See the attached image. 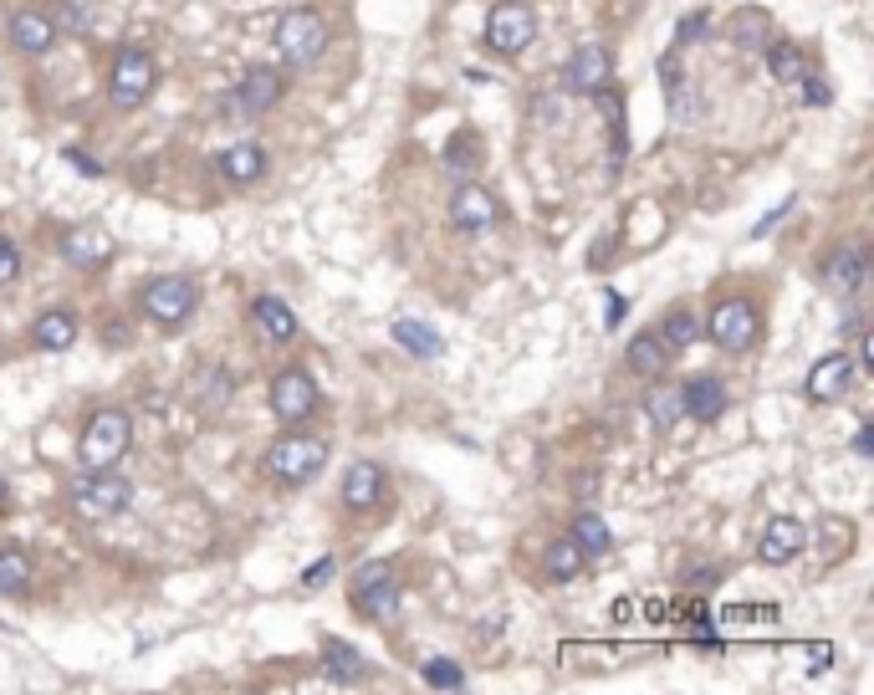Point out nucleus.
<instances>
[{"mask_svg": "<svg viewBox=\"0 0 874 695\" xmlns=\"http://www.w3.org/2000/svg\"><path fill=\"white\" fill-rule=\"evenodd\" d=\"M133 450V415L123 404H103L82 419L78 429V460L82 470H119L123 455Z\"/></svg>", "mask_w": 874, "mask_h": 695, "instance_id": "1", "label": "nucleus"}, {"mask_svg": "<svg viewBox=\"0 0 874 695\" xmlns=\"http://www.w3.org/2000/svg\"><path fill=\"white\" fill-rule=\"evenodd\" d=\"M271 46H277V56L287 68H297V72L318 68L332 46L328 15H322L318 6H291V11H281L277 31H271Z\"/></svg>", "mask_w": 874, "mask_h": 695, "instance_id": "2", "label": "nucleus"}, {"mask_svg": "<svg viewBox=\"0 0 874 695\" xmlns=\"http://www.w3.org/2000/svg\"><path fill=\"white\" fill-rule=\"evenodd\" d=\"M701 338H711L727 359H742V353L757 348V338H762V308H757L747 292H721L701 322Z\"/></svg>", "mask_w": 874, "mask_h": 695, "instance_id": "3", "label": "nucleus"}, {"mask_svg": "<svg viewBox=\"0 0 874 695\" xmlns=\"http://www.w3.org/2000/svg\"><path fill=\"white\" fill-rule=\"evenodd\" d=\"M160 87V62L148 46L138 41H123L119 52H113V68H107V103L119 107V113H133V107H144Z\"/></svg>", "mask_w": 874, "mask_h": 695, "instance_id": "4", "label": "nucleus"}, {"mask_svg": "<svg viewBox=\"0 0 874 695\" xmlns=\"http://www.w3.org/2000/svg\"><path fill=\"white\" fill-rule=\"evenodd\" d=\"M261 466H266V476H271L277 486H307V481H318L322 466H328V440L291 429V435H281V440L266 445Z\"/></svg>", "mask_w": 874, "mask_h": 695, "instance_id": "5", "label": "nucleus"}, {"mask_svg": "<svg viewBox=\"0 0 874 695\" xmlns=\"http://www.w3.org/2000/svg\"><path fill=\"white\" fill-rule=\"evenodd\" d=\"M66 507L82 521H113L133 507V481L119 470H82L78 481L66 486Z\"/></svg>", "mask_w": 874, "mask_h": 695, "instance_id": "6", "label": "nucleus"}, {"mask_svg": "<svg viewBox=\"0 0 874 695\" xmlns=\"http://www.w3.org/2000/svg\"><path fill=\"white\" fill-rule=\"evenodd\" d=\"M133 308L144 312L148 322H160V328H185L199 308V281L179 277V271H169V277H148L144 287H138V297H133Z\"/></svg>", "mask_w": 874, "mask_h": 695, "instance_id": "7", "label": "nucleus"}, {"mask_svg": "<svg viewBox=\"0 0 874 695\" xmlns=\"http://www.w3.org/2000/svg\"><path fill=\"white\" fill-rule=\"evenodd\" d=\"M348 603H353L358 619L369 624H394L399 609H404V589H399V573L389 562H363L348 583Z\"/></svg>", "mask_w": 874, "mask_h": 695, "instance_id": "8", "label": "nucleus"}, {"mask_svg": "<svg viewBox=\"0 0 874 695\" xmlns=\"http://www.w3.org/2000/svg\"><path fill=\"white\" fill-rule=\"evenodd\" d=\"M271 415L281 419V425H302V419L318 415L322 404V388L318 378H312V369L307 363H287V369H277V378H271Z\"/></svg>", "mask_w": 874, "mask_h": 695, "instance_id": "9", "label": "nucleus"}, {"mask_svg": "<svg viewBox=\"0 0 874 695\" xmlns=\"http://www.w3.org/2000/svg\"><path fill=\"white\" fill-rule=\"evenodd\" d=\"M486 46L496 56H522L537 41V11H532L527 0H496L486 11Z\"/></svg>", "mask_w": 874, "mask_h": 695, "instance_id": "10", "label": "nucleus"}, {"mask_svg": "<svg viewBox=\"0 0 874 695\" xmlns=\"http://www.w3.org/2000/svg\"><path fill=\"white\" fill-rule=\"evenodd\" d=\"M56 256H62L72 271H103L113 261V241H107V230L93 226V220H82V226H66L56 236Z\"/></svg>", "mask_w": 874, "mask_h": 695, "instance_id": "11", "label": "nucleus"}, {"mask_svg": "<svg viewBox=\"0 0 874 695\" xmlns=\"http://www.w3.org/2000/svg\"><path fill=\"white\" fill-rule=\"evenodd\" d=\"M614 77V56L604 41H583V46H573V56L563 62V93L568 97H588L598 87V82Z\"/></svg>", "mask_w": 874, "mask_h": 695, "instance_id": "12", "label": "nucleus"}, {"mask_svg": "<svg viewBox=\"0 0 874 695\" xmlns=\"http://www.w3.org/2000/svg\"><path fill=\"white\" fill-rule=\"evenodd\" d=\"M343 507L348 511H379L389 507V470L369 455H358L353 466L343 470Z\"/></svg>", "mask_w": 874, "mask_h": 695, "instance_id": "13", "label": "nucleus"}, {"mask_svg": "<svg viewBox=\"0 0 874 695\" xmlns=\"http://www.w3.org/2000/svg\"><path fill=\"white\" fill-rule=\"evenodd\" d=\"M496 220H502V200H496L486 185L465 179V185L451 195V226L455 230H465V236H481V230H491Z\"/></svg>", "mask_w": 874, "mask_h": 695, "instance_id": "14", "label": "nucleus"}, {"mask_svg": "<svg viewBox=\"0 0 874 695\" xmlns=\"http://www.w3.org/2000/svg\"><path fill=\"white\" fill-rule=\"evenodd\" d=\"M819 281H823V292L854 297L864 281H870V251H864L860 241L834 246V251H829V261L819 267Z\"/></svg>", "mask_w": 874, "mask_h": 695, "instance_id": "15", "label": "nucleus"}, {"mask_svg": "<svg viewBox=\"0 0 874 695\" xmlns=\"http://www.w3.org/2000/svg\"><path fill=\"white\" fill-rule=\"evenodd\" d=\"M6 37H11V46L21 56H47L62 31H56L52 11H41V6H21V11H11V21H6Z\"/></svg>", "mask_w": 874, "mask_h": 695, "instance_id": "16", "label": "nucleus"}, {"mask_svg": "<svg viewBox=\"0 0 874 695\" xmlns=\"http://www.w3.org/2000/svg\"><path fill=\"white\" fill-rule=\"evenodd\" d=\"M854 384H860V369H854V359H849V353H829V359H819L809 369V378H803V394H809L813 404H839Z\"/></svg>", "mask_w": 874, "mask_h": 695, "instance_id": "17", "label": "nucleus"}, {"mask_svg": "<svg viewBox=\"0 0 874 695\" xmlns=\"http://www.w3.org/2000/svg\"><path fill=\"white\" fill-rule=\"evenodd\" d=\"M803 548H809V527L798 517H772L768 527H762V537H757V562H768V568H782V562L803 558Z\"/></svg>", "mask_w": 874, "mask_h": 695, "instance_id": "18", "label": "nucleus"}, {"mask_svg": "<svg viewBox=\"0 0 874 695\" xmlns=\"http://www.w3.org/2000/svg\"><path fill=\"white\" fill-rule=\"evenodd\" d=\"M281 97H287V72L281 68H251L236 87V103L246 118H266L271 107H281Z\"/></svg>", "mask_w": 874, "mask_h": 695, "instance_id": "19", "label": "nucleus"}, {"mask_svg": "<svg viewBox=\"0 0 874 695\" xmlns=\"http://www.w3.org/2000/svg\"><path fill=\"white\" fill-rule=\"evenodd\" d=\"M727 384L716 374H690L686 384H680V409H686V419H696V425H716V419L727 415Z\"/></svg>", "mask_w": 874, "mask_h": 695, "instance_id": "20", "label": "nucleus"}, {"mask_svg": "<svg viewBox=\"0 0 874 695\" xmlns=\"http://www.w3.org/2000/svg\"><path fill=\"white\" fill-rule=\"evenodd\" d=\"M251 328L266 338V343H277V348H287V343H297V333H302V322H297V312L281 302L277 292H261V297H251Z\"/></svg>", "mask_w": 874, "mask_h": 695, "instance_id": "21", "label": "nucleus"}, {"mask_svg": "<svg viewBox=\"0 0 874 695\" xmlns=\"http://www.w3.org/2000/svg\"><path fill=\"white\" fill-rule=\"evenodd\" d=\"M266 169H271V154H266L261 144H230L226 154H215V174H220L226 185H236V189L261 185Z\"/></svg>", "mask_w": 874, "mask_h": 695, "instance_id": "22", "label": "nucleus"}, {"mask_svg": "<svg viewBox=\"0 0 874 695\" xmlns=\"http://www.w3.org/2000/svg\"><path fill=\"white\" fill-rule=\"evenodd\" d=\"M670 359H676V353H670V348H665V338H660V328H649V333H635L629 338V348H624V369H629V374L635 378H665L670 374Z\"/></svg>", "mask_w": 874, "mask_h": 695, "instance_id": "23", "label": "nucleus"}, {"mask_svg": "<svg viewBox=\"0 0 874 695\" xmlns=\"http://www.w3.org/2000/svg\"><path fill=\"white\" fill-rule=\"evenodd\" d=\"M82 333V322L72 308H52V312H41L37 322H31V348L37 353H66V348L78 343Z\"/></svg>", "mask_w": 874, "mask_h": 695, "instance_id": "24", "label": "nucleus"}, {"mask_svg": "<svg viewBox=\"0 0 874 695\" xmlns=\"http://www.w3.org/2000/svg\"><path fill=\"white\" fill-rule=\"evenodd\" d=\"M322 675L332 685H363L373 675V665L358 655V644L348 640H322Z\"/></svg>", "mask_w": 874, "mask_h": 695, "instance_id": "25", "label": "nucleus"}, {"mask_svg": "<svg viewBox=\"0 0 874 695\" xmlns=\"http://www.w3.org/2000/svg\"><path fill=\"white\" fill-rule=\"evenodd\" d=\"M727 41L737 52H762L772 41V15L762 11V6H737L727 21Z\"/></svg>", "mask_w": 874, "mask_h": 695, "instance_id": "26", "label": "nucleus"}, {"mask_svg": "<svg viewBox=\"0 0 874 695\" xmlns=\"http://www.w3.org/2000/svg\"><path fill=\"white\" fill-rule=\"evenodd\" d=\"M31 578H37V562L21 542H0V599H27Z\"/></svg>", "mask_w": 874, "mask_h": 695, "instance_id": "27", "label": "nucleus"}, {"mask_svg": "<svg viewBox=\"0 0 874 695\" xmlns=\"http://www.w3.org/2000/svg\"><path fill=\"white\" fill-rule=\"evenodd\" d=\"M588 103L604 113V123H609V138H614V164L624 159V148H629V118H624V87H614L609 82H598L594 93H588Z\"/></svg>", "mask_w": 874, "mask_h": 695, "instance_id": "28", "label": "nucleus"}, {"mask_svg": "<svg viewBox=\"0 0 874 695\" xmlns=\"http://www.w3.org/2000/svg\"><path fill=\"white\" fill-rule=\"evenodd\" d=\"M583 568H588V558H583V548L573 542V537H553L543 552V578L547 583H573V578H583Z\"/></svg>", "mask_w": 874, "mask_h": 695, "instance_id": "29", "label": "nucleus"}, {"mask_svg": "<svg viewBox=\"0 0 874 695\" xmlns=\"http://www.w3.org/2000/svg\"><path fill=\"white\" fill-rule=\"evenodd\" d=\"M230 394H236V378H230V369H215V363H205L195 374V404L199 415H220L230 404Z\"/></svg>", "mask_w": 874, "mask_h": 695, "instance_id": "30", "label": "nucleus"}, {"mask_svg": "<svg viewBox=\"0 0 874 695\" xmlns=\"http://www.w3.org/2000/svg\"><path fill=\"white\" fill-rule=\"evenodd\" d=\"M762 52H768V72L782 82V87H798V77H803V72H813L809 52H803L798 41H778V37H772Z\"/></svg>", "mask_w": 874, "mask_h": 695, "instance_id": "31", "label": "nucleus"}, {"mask_svg": "<svg viewBox=\"0 0 874 695\" xmlns=\"http://www.w3.org/2000/svg\"><path fill=\"white\" fill-rule=\"evenodd\" d=\"M660 338H665V348L680 359L686 348L701 343V318H696L686 302H676V308H665V318H660Z\"/></svg>", "mask_w": 874, "mask_h": 695, "instance_id": "32", "label": "nucleus"}, {"mask_svg": "<svg viewBox=\"0 0 874 695\" xmlns=\"http://www.w3.org/2000/svg\"><path fill=\"white\" fill-rule=\"evenodd\" d=\"M568 537L583 548V558H588V562L604 558V552H614V532H609V521L598 517V511H578L573 527H568Z\"/></svg>", "mask_w": 874, "mask_h": 695, "instance_id": "33", "label": "nucleus"}, {"mask_svg": "<svg viewBox=\"0 0 874 695\" xmlns=\"http://www.w3.org/2000/svg\"><path fill=\"white\" fill-rule=\"evenodd\" d=\"M394 343L404 348V353H414V359H440V353H445L440 333L430 328V322H420V318H399L394 322Z\"/></svg>", "mask_w": 874, "mask_h": 695, "instance_id": "34", "label": "nucleus"}, {"mask_svg": "<svg viewBox=\"0 0 874 695\" xmlns=\"http://www.w3.org/2000/svg\"><path fill=\"white\" fill-rule=\"evenodd\" d=\"M645 409H649V425H655V429H670V425H680V419H686V409H680V388L660 384V378H649Z\"/></svg>", "mask_w": 874, "mask_h": 695, "instance_id": "35", "label": "nucleus"}, {"mask_svg": "<svg viewBox=\"0 0 874 695\" xmlns=\"http://www.w3.org/2000/svg\"><path fill=\"white\" fill-rule=\"evenodd\" d=\"M420 681L430 685V691H461L465 685V665L451 655H435V660H424L420 665Z\"/></svg>", "mask_w": 874, "mask_h": 695, "instance_id": "36", "label": "nucleus"}, {"mask_svg": "<svg viewBox=\"0 0 874 695\" xmlns=\"http://www.w3.org/2000/svg\"><path fill=\"white\" fill-rule=\"evenodd\" d=\"M701 37H711V11H690V15H680V27H676V52H686V46H696Z\"/></svg>", "mask_w": 874, "mask_h": 695, "instance_id": "37", "label": "nucleus"}, {"mask_svg": "<svg viewBox=\"0 0 874 695\" xmlns=\"http://www.w3.org/2000/svg\"><path fill=\"white\" fill-rule=\"evenodd\" d=\"M563 87H557V93H532V118L537 123H563Z\"/></svg>", "mask_w": 874, "mask_h": 695, "instance_id": "38", "label": "nucleus"}, {"mask_svg": "<svg viewBox=\"0 0 874 695\" xmlns=\"http://www.w3.org/2000/svg\"><path fill=\"white\" fill-rule=\"evenodd\" d=\"M56 31H82L88 27V21H93V11H88V6H82V0H62V6H56Z\"/></svg>", "mask_w": 874, "mask_h": 695, "instance_id": "39", "label": "nucleus"}, {"mask_svg": "<svg viewBox=\"0 0 874 695\" xmlns=\"http://www.w3.org/2000/svg\"><path fill=\"white\" fill-rule=\"evenodd\" d=\"M798 87H803V103H813V107L834 103V87H829V77H819V72H803V77H798Z\"/></svg>", "mask_w": 874, "mask_h": 695, "instance_id": "40", "label": "nucleus"}, {"mask_svg": "<svg viewBox=\"0 0 874 695\" xmlns=\"http://www.w3.org/2000/svg\"><path fill=\"white\" fill-rule=\"evenodd\" d=\"M445 159H451V164H476L481 159V138L476 134H471V128H461V134H455L451 138V148H445Z\"/></svg>", "mask_w": 874, "mask_h": 695, "instance_id": "41", "label": "nucleus"}, {"mask_svg": "<svg viewBox=\"0 0 874 695\" xmlns=\"http://www.w3.org/2000/svg\"><path fill=\"white\" fill-rule=\"evenodd\" d=\"M16 277H21V246L11 236H0V287H11Z\"/></svg>", "mask_w": 874, "mask_h": 695, "instance_id": "42", "label": "nucleus"}, {"mask_svg": "<svg viewBox=\"0 0 874 695\" xmlns=\"http://www.w3.org/2000/svg\"><path fill=\"white\" fill-rule=\"evenodd\" d=\"M62 159L72 164V169H78L82 179H103V159H93V154H82V148H62Z\"/></svg>", "mask_w": 874, "mask_h": 695, "instance_id": "43", "label": "nucleus"}, {"mask_svg": "<svg viewBox=\"0 0 874 695\" xmlns=\"http://www.w3.org/2000/svg\"><path fill=\"white\" fill-rule=\"evenodd\" d=\"M338 573V562L332 558H322V562H312V568H307L302 573V593H318V589H328V578Z\"/></svg>", "mask_w": 874, "mask_h": 695, "instance_id": "44", "label": "nucleus"}, {"mask_svg": "<svg viewBox=\"0 0 874 695\" xmlns=\"http://www.w3.org/2000/svg\"><path fill=\"white\" fill-rule=\"evenodd\" d=\"M660 82H665V93H670V87H680V82H686V68H680V52H676V46H670V52L660 56Z\"/></svg>", "mask_w": 874, "mask_h": 695, "instance_id": "45", "label": "nucleus"}, {"mask_svg": "<svg viewBox=\"0 0 874 695\" xmlns=\"http://www.w3.org/2000/svg\"><path fill=\"white\" fill-rule=\"evenodd\" d=\"M793 210H798V200H782V205H778V210H772V215H768V220H757V226H752V236H768V230H772V226H778L782 215H793Z\"/></svg>", "mask_w": 874, "mask_h": 695, "instance_id": "46", "label": "nucleus"}, {"mask_svg": "<svg viewBox=\"0 0 874 695\" xmlns=\"http://www.w3.org/2000/svg\"><path fill=\"white\" fill-rule=\"evenodd\" d=\"M870 450H874V425H860V435H854V455L870 460Z\"/></svg>", "mask_w": 874, "mask_h": 695, "instance_id": "47", "label": "nucleus"}, {"mask_svg": "<svg viewBox=\"0 0 874 695\" xmlns=\"http://www.w3.org/2000/svg\"><path fill=\"white\" fill-rule=\"evenodd\" d=\"M128 343V322H107V348H123Z\"/></svg>", "mask_w": 874, "mask_h": 695, "instance_id": "48", "label": "nucleus"}, {"mask_svg": "<svg viewBox=\"0 0 874 695\" xmlns=\"http://www.w3.org/2000/svg\"><path fill=\"white\" fill-rule=\"evenodd\" d=\"M6 501H11V481H6V476H0V507H6Z\"/></svg>", "mask_w": 874, "mask_h": 695, "instance_id": "49", "label": "nucleus"}]
</instances>
